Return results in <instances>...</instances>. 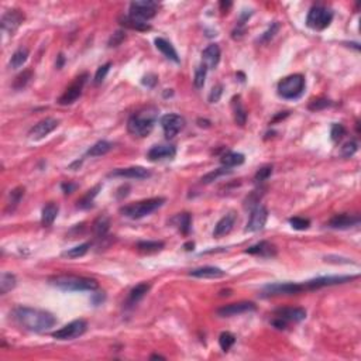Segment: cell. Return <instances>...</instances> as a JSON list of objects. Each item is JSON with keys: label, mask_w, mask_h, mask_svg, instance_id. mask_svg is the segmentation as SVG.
Listing matches in <instances>:
<instances>
[{"label": "cell", "mask_w": 361, "mask_h": 361, "mask_svg": "<svg viewBox=\"0 0 361 361\" xmlns=\"http://www.w3.org/2000/svg\"><path fill=\"white\" fill-rule=\"evenodd\" d=\"M185 248H187V250H192V248H193V243H188V244H185Z\"/></svg>", "instance_id": "58"}, {"label": "cell", "mask_w": 361, "mask_h": 361, "mask_svg": "<svg viewBox=\"0 0 361 361\" xmlns=\"http://www.w3.org/2000/svg\"><path fill=\"white\" fill-rule=\"evenodd\" d=\"M31 78H33V72L30 69L23 71V74H20L19 76H16V79L13 82V88L14 89H23L27 83L30 82Z\"/></svg>", "instance_id": "41"}, {"label": "cell", "mask_w": 361, "mask_h": 361, "mask_svg": "<svg viewBox=\"0 0 361 361\" xmlns=\"http://www.w3.org/2000/svg\"><path fill=\"white\" fill-rule=\"evenodd\" d=\"M155 47H157V50H160L161 53L164 54L168 59H171V61H174V62H179V57H178V53H176V50H175L174 47H172V44L171 42H168L167 40H164V38H155Z\"/></svg>", "instance_id": "26"}, {"label": "cell", "mask_w": 361, "mask_h": 361, "mask_svg": "<svg viewBox=\"0 0 361 361\" xmlns=\"http://www.w3.org/2000/svg\"><path fill=\"white\" fill-rule=\"evenodd\" d=\"M172 222H174L175 225L178 226L179 231H181L182 234H188V233H189V230H190V222H192L190 214L179 213L178 216H175Z\"/></svg>", "instance_id": "36"}, {"label": "cell", "mask_w": 361, "mask_h": 361, "mask_svg": "<svg viewBox=\"0 0 361 361\" xmlns=\"http://www.w3.org/2000/svg\"><path fill=\"white\" fill-rule=\"evenodd\" d=\"M289 223L295 230H306L310 226V222L304 217H292V219H289Z\"/></svg>", "instance_id": "47"}, {"label": "cell", "mask_w": 361, "mask_h": 361, "mask_svg": "<svg viewBox=\"0 0 361 361\" xmlns=\"http://www.w3.org/2000/svg\"><path fill=\"white\" fill-rule=\"evenodd\" d=\"M206 74H208V67L205 64H201L199 67L196 68L195 76H193V85H195V88H198V89L203 88L205 80H206Z\"/></svg>", "instance_id": "38"}, {"label": "cell", "mask_w": 361, "mask_h": 361, "mask_svg": "<svg viewBox=\"0 0 361 361\" xmlns=\"http://www.w3.org/2000/svg\"><path fill=\"white\" fill-rule=\"evenodd\" d=\"M255 309L257 308L253 302H237V304H230V305H225L219 308L216 310V313L220 318H231V316H237L241 313L254 312Z\"/></svg>", "instance_id": "14"}, {"label": "cell", "mask_w": 361, "mask_h": 361, "mask_svg": "<svg viewBox=\"0 0 361 361\" xmlns=\"http://www.w3.org/2000/svg\"><path fill=\"white\" fill-rule=\"evenodd\" d=\"M119 21H120L121 26L127 27V28H132V30H137V31H147L150 30L151 27L147 23H144V21H140V20H137V19H134L132 16H123L119 19Z\"/></svg>", "instance_id": "27"}, {"label": "cell", "mask_w": 361, "mask_h": 361, "mask_svg": "<svg viewBox=\"0 0 361 361\" xmlns=\"http://www.w3.org/2000/svg\"><path fill=\"white\" fill-rule=\"evenodd\" d=\"M14 321L30 332H45L57 323L53 313L41 309L19 306L13 312Z\"/></svg>", "instance_id": "1"}, {"label": "cell", "mask_w": 361, "mask_h": 361, "mask_svg": "<svg viewBox=\"0 0 361 361\" xmlns=\"http://www.w3.org/2000/svg\"><path fill=\"white\" fill-rule=\"evenodd\" d=\"M58 124H59V121L57 120V119L47 117V119H44V120L38 121L34 127H31V130H30L28 135H30V138H33V140H41V138H44L45 135L53 133L54 130L58 127Z\"/></svg>", "instance_id": "16"}, {"label": "cell", "mask_w": 361, "mask_h": 361, "mask_svg": "<svg viewBox=\"0 0 361 361\" xmlns=\"http://www.w3.org/2000/svg\"><path fill=\"white\" fill-rule=\"evenodd\" d=\"M360 223V217L359 216H354V214H336L335 217H332L329 220V226L332 228H350L353 226H357Z\"/></svg>", "instance_id": "20"}, {"label": "cell", "mask_w": 361, "mask_h": 361, "mask_svg": "<svg viewBox=\"0 0 361 361\" xmlns=\"http://www.w3.org/2000/svg\"><path fill=\"white\" fill-rule=\"evenodd\" d=\"M246 253L251 255H258V257H267V258H271V257H275V255H277V248H275L274 244H271V243H268V241H260L258 244L251 246L250 248H247Z\"/></svg>", "instance_id": "23"}, {"label": "cell", "mask_w": 361, "mask_h": 361, "mask_svg": "<svg viewBox=\"0 0 361 361\" xmlns=\"http://www.w3.org/2000/svg\"><path fill=\"white\" fill-rule=\"evenodd\" d=\"M165 203L164 198H151V199H146V201L135 202L132 205H126L120 209V213L129 219H141L144 216H148L152 212H155L157 209H160L161 206Z\"/></svg>", "instance_id": "4"}, {"label": "cell", "mask_w": 361, "mask_h": 361, "mask_svg": "<svg viewBox=\"0 0 361 361\" xmlns=\"http://www.w3.org/2000/svg\"><path fill=\"white\" fill-rule=\"evenodd\" d=\"M86 78H88L86 74H83L82 76L76 78V80H75V82L68 88L67 91L64 92V95L58 99V103L62 105V106L72 105V103L79 97L80 95H82V89H83V85H85V82H86Z\"/></svg>", "instance_id": "11"}, {"label": "cell", "mask_w": 361, "mask_h": 361, "mask_svg": "<svg viewBox=\"0 0 361 361\" xmlns=\"http://www.w3.org/2000/svg\"><path fill=\"white\" fill-rule=\"evenodd\" d=\"M100 189V185H97V187H95L94 189H91L80 201H78V208L80 209H88V208H91L92 206V202H94L95 196L97 195V190Z\"/></svg>", "instance_id": "40"}, {"label": "cell", "mask_w": 361, "mask_h": 361, "mask_svg": "<svg viewBox=\"0 0 361 361\" xmlns=\"http://www.w3.org/2000/svg\"><path fill=\"white\" fill-rule=\"evenodd\" d=\"M236 343V336L230 332H223L222 335L219 336V344L223 351H228L230 348L233 347V344Z\"/></svg>", "instance_id": "39"}, {"label": "cell", "mask_w": 361, "mask_h": 361, "mask_svg": "<svg viewBox=\"0 0 361 361\" xmlns=\"http://www.w3.org/2000/svg\"><path fill=\"white\" fill-rule=\"evenodd\" d=\"M176 155V148L171 144H162V146H154L147 152V158L152 162L164 160H172Z\"/></svg>", "instance_id": "18"}, {"label": "cell", "mask_w": 361, "mask_h": 361, "mask_svg": "<svg viewBox=\"0 0 361 361\" xmlns=\"http://www.w3.org/2000/svg\"><path fill=\"white\" fill-rule=\"evenodd\" d=\"M110 67H112V64H110V62H107V64H105V65H102V67L97 68V71H96V74H95V80H94L95 85H100V83L105 80V78H106L107 72H109Z\"/></svg>", "instance_id": "46"}, {"label": "cell", "mask_w": 361, "mask_h": 361, "mask_svg": "<svg viewBox=\"0 0 361 361\" xmlns=\"http://www.w3.org/2000/svg\"><path fill=\"white\" fill-rule=\"evenodd\" d=\"M24 19H26V16H24V13L21 10L13 9V10H9V12H6V13L3 14L1 21H0V26H1V28L4 31L13 34L14 31L21 26V23L24 21Z\"/></svg>", "instance_id": "13"}, {"label": "cell", "mask_w": 361, "mask_h": 361, "mask_svg": "<svg viewBox=\"0 0 361 361\" xmlns=\"http://www.w3.org/2000/svg\"><path fill=\"white\" fill-rule=\"evenodd\" d=\"M330 135H332V140L337 143V141H340L344 135H346V129H344V126L343 124H339V123H336L332 126V130H330Z\"/></svg>", "instance_id": "45"}, {"label": "cell", "mask_w": 361, "mask_h": 361, "mask_svg": "<svg viewBox=\"0 0 361 361\" xmlns=\"http://www.w3.org/2000/svg\"><path fill=\"white\" fill-rule=\"evenodd\" d=\"M330 105H332V102L327 100V99H315V100L310 102L309 109H310V110H323V109L329 107Z\"/></svg>", "instance_id": "49"}, {"label": "cell", "mask_w": 361, "mask_h": 361, "mask_svg": "<svg viewBox=\"0 0 361 361\" xmlns=\"http://www.w3.org/2000/svg\"><path fill=\"white\" fill-rule=\"evenodd\" d=\"M220 162L226 167V168H231V167H237L244 162V155L240 152H226L222 155Z\"/></svg>", "instance_id": "33"}, {"label": "cell", "mask_w": 361, "mask_h": 361, "mask_svg": "<svg viewBox=\"0 0 361 361\" xmlns=\"http://www.w3.org/2000/svg\"><path fill=\"white\" fill-rule=\"evenodd\" d=\"M48 282L62 291H96L99 288L96 280L79 275H54L48 278Z\"/></svg>", "instance_id": "3"}, {"label": "cell", "mask_w": 361, "mask_h": 361, "mask_svg": "<svg viewBox=\"0 0 361 361\" xmlns=\"http://www.w3.org/2000/svg\"><path fill=\"white\" fill-rule=\"evenodd\" d=\"M112 147H113L112 143L105 141V140H100V141L95 143L94 146L86 151V155L88 157H102V155L107 154L112 150Z\"/></svg>", "instance_id": "28"}, {"label": "cell", "mask_w": 361, "mask_h": 361, "mask_svg": "<svg viewBox=\"0 0 361 361\" xmlns=\"http://www.w3.org/2000/svg\"><path fill=\"white\" fill-rule=\"evenodd\" d=\"M154 359H161V360H165V357L158 356V354H152V356H151V360H154Z\"/></svg>", "instance_id": "57"}, {"label": "cell", "mask_w": 361, "mask_h": 361, "mask_svg": "<svg viewBox=\"0 0 361 361\" xmlns=\"http://www.w3.org/2000/svg\"><path fill=\"white\" fill-rule=\"evenodd\" d=\"M86 329H88V323L83 319H76L68 323L67 326L61 327L59 330L54 332L53 337H55L57 340H74L83 335Z\"/></svg>", "instance_id": "8"}, {"label": "cell", "mask_w": 361, "mask_h": 361, "mask_svg": "<svg viewBox=\"0 0 361 361\" xmlns=\"http://www.w3.org/2000/svg\"><path fill=\"white\" fill-rule=\"evenodd\" d=\"M236 213L234 212H228L226 213L219 222H217V225L214 226L213 230V237L216 239H220V237H223V236H226L228 234L230 231H231V228L234 226V223H236Z\"/></svg>", "instance_id": "19"}, {"label": "cell", "mask_w": 361, "mask_h": 361, "mask_svg": "<svg viewBox=\"0 0 361 361\" xmlns=\"http://www.w3.org/2000/svg\"><path fill=\"white\" fill-rule=\"evenodd\" d=\"M158 12V3L151 1V0H140V1H133L130 4V13L134 19L147 23L150 19H152Z\"/></svg>", "instance_id": "7"}, {"label": "cell", "mask_w": 361, "mask_h": 361, "mask_svg": "<svg viewBox=\"0 0 361 361\" xmlns=\"http://www.w3.org/2000/svg\"><path fill=\"white\" fill-rule=\"evenodd\" d=\"M61 187H62V190H64L65 193H72V192L76 189V185H75V184H71V182H65V184H62Z\"/></svg>", "instance_id": "54"}, {"label": "cell", "mask_w": 361, "mask_h": 361, "mask_svg": "<svg viewBox=\"0 0 361 361\" xmlns=\"http://www.w3.org/2000/svg\"><path fill=\"white\" fill-rule=\"evenodd\" d=\"M230 7H231V3H230V1H220V10H222L223 13H228Z\"/></svg>", "instance_id": "55"}, {"label": "cell", "mask_w": 361, "mask_h": 361, "mask_svg": "<svg viewBox=\"0 0 361 361\" xmlns=\"http://www.w3.org/2000/svg\"><path fill=\"white\" fill-rule=\"evenodd\" d=\"M230 172H231V171L228 170V168H217V170H214V171H212V172L206 174L205 176H202V182H203V184H210V182L216 181L219 176L228 175V174H230Z\"/></svg>", "instance_id": "42"}, {"label": "cell", "mask_w": 361, "mask_h": 361, "mask_svg": "<svg viewBox=\"0 0 361 361\" xmlns=\"http://www.w3.org/2000/svg\"><path fill=\"white\" fill-rule=\"evenodd\" d=\"M272 174V167H263V168H260L258 171H257V174L254 176V181L255 182H264V181H267L268 178L271 176Z\"/></svg>", "instance_id": "48"}, {"label": "cell", "mask_w": 361, "mask_h": 361, "mask_svg": "<svg viewBox=\"0 0 361 361\" xmlns=\"http://www.w3.org/2000/svg\"><path fill=\"white\" fill-rule=\"evenodd\" d=\"M150 291V284L147 282H141L138 285H135L133 289L130 291V295H129V302L130 304H137L140 299H143L146 294Z\"/></svg>", "instance_id": "30"}, {"label": "cell", "mask_w": 361, "mask_h": 361, "mask_svg": "<svg viewBox=\"0 0 361 361\" xmlns=\"http://www.w3.org/2000/svg\"><path fill=\"white\" fill-rule=\"evenodd\" d=\"M164 248V243L162 241H138L137 243V250L141 251V253H147V254H151V253H157V251H161Z\"/></svg>", "instance_id": "32"}, {"label": "cell", "mask_w": 361, "mask_h": 361, "mask_svg": "<svg viewBox=\"0 0 361 361\" xmlns=\"http://www.w3.org/2000/svg\"><path fill=\"white\" fill-rule=\"evenodd\" d=\"M233 112H234V120L239 126H244L246 120H247V113L244 110V107L241 105L240 96H236L233 99Z\"/></svg>", "instance_id": "34"}, {"label": "cell", "mask_w": 361, "mask_h": 361, "mask_svg": "<svg viewBox=\"0 0 361 361\" xmlns=\"http://www.w3.org/2000/svg\"><path fill=\"white\" fill-rule=\"evenodd\" d=\"M126 40V34H124V31H116L112 37H110V40H109V47H117V45H120L123 41Z\"/></svg>", "instance_id": "50"}, {"label": "cell", "mask_w": 361, "mask_h": 361, "mask_svg": "<svg viewBox=\"0 0 361 361\" xmlns=\"http://www.w3.org/2000/svg\"><path fill=\"white\" fill-rule=\"evenodd\" d=\"M16 286V277L10 272H3L0 277V294H7Z\"/></svg>", "instance_id": "35"}, {"label": "cell", "mask_w": 361, "mask_h": 361, "mask_svg": "<svg viewBox=\"0 0 361 361\" xmlns=\"http://www.w3.org/2000/svg\"><path fill=\"white\" fill-rule=\"evenodd\" d=\"M305 91V78L301 74L289 75L278 83V95L284 99H298Z\"/></svg>", "instance_id": "5"}, {"label": "cell", "mask_w": 361, "mask_h": 361, "mask_svg": "<svg viewBox=\"0 0 361 361\" xmlns=\"http://www.w3.org/2000/svg\"><path fill=\"white\" fill-rule=\"evenodd\" d=\"M359 275H335V277H319L315 280H310L306 284H304L305 289H319L323 286H332V285H339V284H344V282L356 280Z\"/></svg>", "instance_id": "10"}, {"label": "cell", "mask_w": 361, "mask_h": 361, "mask_svg": "<svg viewBox=\"0 0 361 361\" xmlns=\"http://www.w3.org/2000/svg\"><path fill=\"white\" fill-rule=\"evenodd\" d=\"M280 27H281V26H280V23H278V21H274V23H272L271 26L268 27L267 31H266V33H264V34L261 36V38H260L258 41H260L261 44H264V42H268V41H271L272 38H274V37H275V34H277V33L280 31Z\"/></svg>", "instance_id": "43"}, {"label": "cell", "mask_w": 361, "mask_h": 361, "mask_svg": "<svg viewBox=\"0 0 361 361\" xmlns=\"http://www.w3.org/2000/svg\"><path fill=\"white\" fill-rule=\"evenodd\" d=\"M109 228H110L109 217L105 216V214H102V216H99L94 222L92 230H94V233L97 237H105L107 234V231H109Z\"/></svg>", "instance_id": "29"}, {"label": "cell", "mask_w": 361, "mask_h": 361, "mask_svg": "<svg viewBox=\"0 0 361 361\" xmlns=\"http://www.w3.org/2000/svg\"><path fill=\"white\" fill-rule=\"evenodd\" d=\"M158 110L155 107H147L133 114L127 121L129 133L135 137H146L152 132L154 124L157 120Z\"/></svg>", "instance_id": "2"}, {"label": "cell", "mask_w": 361, "mask_h": 361, "mask_svg": "<svg viewBox=\"0 0 361 361\" xmlns=\"http://www.w3.org/2000/svg\"><path fill=\"white\" fill-rule=\"evenodd\" d=\"M271 323H272L274 327H277V329H280V330H284V329L288 327V322L284 321L281 318H277V316H275V319L271 322Z\"/></svg>", "instance_id": "53"}, {"label": "cell", "mask_w": 361, "mask_h": 361, "mask_svg": "<svg viewBox=\"0 0 361 361\" xmlns=\"http://www.w3.org/2000/svg\"><path fill=\"white\" fill-rule=\"evenodd\" d=\"M109 176L114 178H129V179H146L151 176V172L143 167H130V168H117L112 171Z\"/></svg>", "instance_id": "17"}, {"label": "cell", "mask_w": 361, "mask_h": 361, "mask_svg": "<svg viewBox=\"0 0 361 361\" xmlns=\"http://www.w3.org/2000/svg\"><path fill=\"white\" fill-rule=\"evenodd\" d=\"M268 220V210L264 206H255L251 210L250 219L247 222L246 231H260L263 230Z\"/></svg>", "instance_id": "15"}, {"label": "cell", "mask_w": 361, "mask_h": 361, "mask_svg": "<svg viewBox=\"0 0 361 361\" xmlns=\"http://www.w3.org/2000/svg\"><path fill=\"white\" fill-rule=\"evenodd\" d=\"M161 126H162L165 137L170 140V138H174L175 135L185 127V119L179 114L170 113L161 117Z\"/></svg>", "instance_id": "9"}, {"label": "cell", "mask_w": 361, "mask_h": 361, "mask_svg": "<svg viewBox=\"0 0 361 361\" xmlns=\"http://www.w3.org/2000/svg\"><path fill=\"white\" fill-rule=\"evenodd\" d=\"M190 277L195 278H210V280H216V278H223L226 275V272L223 269L217 267H201L195 268L189 272Z\"/></svg>", "instance_id": "24"}, {"label": "cell", "mask_w": 361, "mask_h": 361, "mask_svg": "<svg viewBox=\"0 0 361 361\" xmlns=\"http://www.w3.org/2000/svg\"><path fill=\"white\" fill-rule=\"evenodd\" d=\"M157 80H158V78H157L154 74H150V75H146V76L143 78V83L147 85L148 88H152V86H155Z\"/></svg>", "instance_id": "52"}, {"label": "cell", "mask_w": 361, "mask_h": 361, "mask_svg": "<svg viewBox=\"0 0 361 361\" xmlns=\"http://www.w3.org/2000/svg\"><path fill=\"white\" fill-rule=\"evenodd\" d=\"M58 210H59V208L57 203H54V202L47 203L42 209V213H41V225L44 228H50L58 216Z\"/></svg>", "instance_id": "25"}, {"label": "cell", "mask_w": 361, "mask_h": 361, "mask_svg": "<svg viewBox=\"0 0 361 361\" xmlns=\"http://www.w3.org/2000/svg\"><path fill=\"white\" fill-rule=\"evenodd\" d=\"M89 248H91V243H83V244L75 246V247L67 250V251H64L62 255L68 257V258H79V257H83V255L86 254Z\"/></svg>", "instance_id": "37"}, {"label": "cell", "mask_w": 361, "mask_h": 361, "mask_svg": "<svg viewBox=\"0 0 361 361\" xmlns=\"http://www.w3.org/2000/svg\"><path fill=\"white\" fill-rule=\"evenodd\" d=\"M275 316L281 318L284 321L289 322H302L306 318V310L302 308H281L275 310Z\"/></svg>", "instance_id": "21"}, {"label": "cell", "mask_w": 361, "mask_h": 361, "mask_svg": "<svg viewBox=\"0 0 361 361\" xmlns=\"http://www.w3.org/2000/svg\"><path fill=\"white\" fill-rule=\"evenodd\" d=\"M305 288L302 284H295V282H284V284H271L264 288L266 295H295L302 292Z\"/></svg>", "instance_id": "12"}, {"label": "cell", "mask_w": 361, "mask_h": 361, "mask_svg": "<svg viewBox=\"0 0 361 361\" xmlns=\"http://www.w3.org/2000/svg\"><path fill=\"white\" fill-rule=\"evenodd\" d=\"M28 48L26 47H20L16 53L12 55V59H10V67L13 69H19L20 67H23L26 64V61L28 59Z\"/></svg>", "instance_id": "31"}, {"label": "cell", "mask_w": 361, "mask_h": 361, "mask_svg": "<svg viewBox=\"0 0 361 361\" xmlns=\"http://www.w3.org/2000/svg\"><path fill=\"white\" fill-rule=\"evenodd\" d=\"M202 59H203V64L208 67V69H214L220 61V47L217 44L208 45L202 53Z\"/></svg>", "instance_id": "22"}, {"label": "cell", "mask_w": 361, "mask_h": 361, "mask_svg": "<svg viewBox=\"0 0 361 361\" xmlns=\"http://www.w3.org/2000/svg\"><path fill=\"white\" fill-rule=\"evenodd\" d=\"M333 20V13L323 7V6H315L309 10L308 17H306V26L312 30H324L326 27L330 26Z\"/></svg>", "instance_id": "6"}, {"label": "cell", "mask_w": 361, "mask_h": 361, "mask_svg": "<svg viewBox=\"0 0 361 361\" xmlns=\"http://www.w3.org/2000/svg\"><path fill=\"white\" fill-rule=\"evenodd\" d=\"M357 148H359L357 143L351 140V141H347V143L342 147L340 154H342V157H344V158H350V157H353V155L356 154Z\"/></svg>", "instance_id": "44"}, {"label": "cell", "mask_w": 361, "mask_h": 361, "mask_svg": "<svg viewBox=\"0 0 361 361\" xmlns=\"http://www.w3.org/2000/svg\"><path fill=\"white\" fill-rule=\"evenodd\" d=\"M222 95H223V86L222 85H216L213 89L210 91V94H209V102L210 103H217L220 100Z\"/></svg>", "instance_id": "51"}, {"label": "cell", "mask_w": 361, "mask_h": 361, "mask_svg": "<svg viewBox=\"0 0 361 361\" xmlns=\"http://www.w3.org/2000/svg\"><path fill=\"white\" fill-rule=\"evenodd\" d=\"M62 62H64V55L61 54V55H59V62L57 64V68H61V67H62Z\"/></svg>", "instance_id": "56"}]
</instances>
